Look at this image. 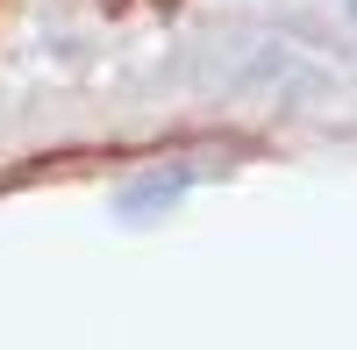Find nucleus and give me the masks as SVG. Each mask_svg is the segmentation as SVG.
<instances>
[{
	"label": "nucleus",
	"instance_id": "nucleus-1",
	"mask_svg": "<svg viewBox=\"0 0 357 350\" xmlns=\"http://www.w3.org/2000/svg\"><path fill=\"white\" fill-rule=\"evenodd\" d=\"M186 186H193V165H165V172H143V179H129L114 208H122L129 222H151V215H172L178 200H186Z\"/></svg>",
	"mask_w": 357,
	"mask_h": 350
},
{
	"label": "nucleus",
	"instance_id": "nucleus-2",
	"mask_svg": "<svg viewBox=\"0 0 357 350\" xmlns=\"http://www.w3.org/2000/svg\"><path fill=\"white\" fill-rule=\"evenodd\" d=\"M350 8H357V0H350Z\"/></svg>",
	"mask_w": 357,
	"mask_h": 350
}]
</instances>
